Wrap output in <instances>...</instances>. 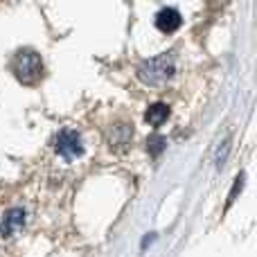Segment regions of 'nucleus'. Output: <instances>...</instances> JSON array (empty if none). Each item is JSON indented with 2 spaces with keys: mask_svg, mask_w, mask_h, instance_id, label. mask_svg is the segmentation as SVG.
<instances>
[{
  "mask_svg": "<svg viewBox=\"0 0 257 257\" xmlns=\"http://www.w3.org/2000/svg\"><path fill=\"white\" fill-rule=\"evenodd\" d=\"M14 75L23 81V84H36L43 77V61L34 50H21L12 61Z\"/></svg>",
  "mask_w": 257,
  "mask_h": 257,
  "instance_id": "1",
  "label": "nucleus"
},
{
  "mask_svg": "<svg viewBox=\"0 0 257 257\" xmlns=\"http://www.w3.org/2000/svg\"><path fill=\"white\" fill-rule=\"evenodd\" d=\"M176 70V63H174V54L172 52H163L160 57L149 59L140 66V79L147 84H163Z\"/></svg>",
  "mask_w": 257,
  "mask_h": 257,
  "instance_id": "2",
  "label": "nucleus"
},
{
  "mask_svg": "<svg viewBox=\"0 0 257 257\" xmlns=\"http://www.w3.org/2000/svg\"><path fill=\"white\" fill-rule=\"evenodd\" d=\"M163 149H165V138H160V136L149 138V151L151 154H160Z\"/></svg>",
  "mask_w": 257,
  "mask_h": 257,
  "instance_id": "7",
  "label": "nucleus"
},
{
  "mask_svg": "<svg viewBox=\"0 0 257 257\" xmlns=\"http://www.w3.org/2000/svg\"><path fill=\"white\" fill-rule=\"evenodd\" d=\"M241 185H244V174H239V176H237V185L232 187V192H230V201L235 199L237 194H239V190H241Z\"/></svg>",
  "mask_w": 257,
  "mask_h": 257,
  "instance_id": "8",
  "label": "nucleus"
},
{
  "mask_svg": "<svg viewBox=\"0 0 257 257\" xmlns=\"http://www.w3.org/2000/svg\"><path fill=\"white\" fill-rule=\"evenodd\" d=\"M156 27H158L160 32H165V34H172L174 30L181 27V14L172 7L160 9V12L156 14Z\"/></svg>",
  "mask_w": 257,
  "mask_h": 257,
  "instance_id": "4",
  "label": "nucleus"
},
{
  "mask_svg": "<svg viewBox=\"0 0 257 257\" xmlns=\"http://www.w3.org/2000/svg\"><path fill=\"white\" fill-rule=\"evenodd\" d=\"M167 117H169V106L167 104H163V102L151 104V106L147 108V113H145L147 124H151V126H160Z\"/></svg>",
  "mask_w": 257,
  "mask_h": 257,
  "instance_id": "6",
  "label": "nucleus"
},
{
  "mask_svg": "<svg viewBox=\"0 0 257 257\" xmlns=\"http://www.w3.org/2000/svg\"><path fill=\"white\" fill-rule=\"evenodd\" d=\"M25 210H21V208H14V210H9L7 214L3 217V221H0V232H3L5 237H9V235H14V232H18L23 228V223H25Z\"/></svg>",
  "mask_w": 257,
  "mask_h": 257,
  "instance_id": "5",
  "label": "nucleus"
},
{
  "mask_svg": "<svg viewBox=\"0 0 257 257\" xmlns=\"http://www.w3.org/2000/svg\"><path fill=\"white\" fill-rule=\"evenodd\" d=\"M228 147L230 145H228V140H226L221 145V149H219V154H217V165H223V158H226V154H228Z\"/></svg>",
  "mask_w": 257,
  "mask_h": 257,
  "instance_id": "9",
  "label": "nucleus"
},
{
  "mask_svg": "<svg viewBox=\"0 0 257 257\" xmlns=\"http://www.w3.org/2000/svg\"><path fill=\"white\" fill-rule=\"evenodd\" d=\"M54 147H57V151L66 160H75L84 154V145H81L79 133L72 131V128H63V131H59V136L54 138Z\"/></svg>",
  "mask_w": 257,
  "mask_h": 257,
  "instance_id": "3",
  "label": "nucleus"
}]
</instances>
